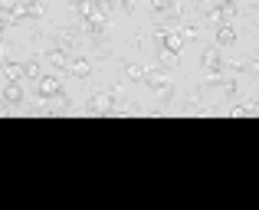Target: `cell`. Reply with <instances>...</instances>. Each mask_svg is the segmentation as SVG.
Returning <instances> with one entry per match:
<instances>
[{
  "label": "cell",
  "mask_w": 259,
  "mask_h": 210,
  "mask_svg": "<svg viewBox=\"0 0 259 210\" xmlns=\"http://www.w3.org/2000/svg\"><path fill=\"white\" fill-rule=\"evenodd\" d=\"M36 96L39 99H59L63 96V82H59L56 76H43L39 86H36Z\"/></svg>",
  "instance_id": "1"
},
{
  "label": "cell",
  "mask_w": 259,
  "mask_h": 210,
  "mask_svg": "<svg viewBox=\"0 0 259 210\" xmlns=\"http://www.w3.org/2000/svg\"><path fill=\"white\" fill-rule=\"evenodd\" d=\"M23 99H26L23 82H20V79H7V86H4V105H17V102H23Z\"/></svg>",
  "instance_id": "2"
},
{
  "label": "cell",
  "mask_w": 259,
  "mask_h": 210,
  "mask_svg": "<svg viewBox=\"0 0 259 210\" xmlns=\"http://www.w3.org/2000/svg\"><path fill=\"white\" fill-rule=\"evenodd\" d=\"M145 86H148V89H154V92H167V89H171V79H167L164 72H148Z\"/></svg>",
  "instance_id": "3"
},
{
  "label": "cell",
  "mask_w": 259,
  "mask_h": 210,
  "mask_svg": "<svg viewBox=\"0 0 259 210\" xmlns=\"http://www.w3.org/2000/svg\"><path fill=\"white\" fill-rule=\"evenodd\" d=\"M236 43V26L233 23H220L217 26V46H233Z\"/></svg>",
  "instance_id": "4"
},
{
  "label": "cell",
  "mask_w": 259,
  "mask_h": 210,
  "mask_svg": "<svg viewBox=\"0 0 259 210\" xmlns=\"http://www.w3.org/2000/svg\"><path fill=\"white\" fill-rule=\"evenodd\" d=\"M125 79H132V82H145V76H148V69L145 66H138V63H125Z\"/></svg>",
  "instance_id": "5"
},
{
  "label": "cell",
  "mask_w": 259,
  "mask_h": 210,
  "mask_svg": "<svg viewBox=\"0 0 259 210\" xmlns=\"http://www.w3.org/2000/svg\"><path fill=\"white\" fill-rule=\"evenodd\" d=\"M69 72L79 76V79H89V76H92V66H89L85 59H69Z\"/></svg>",
  "instance_id": "6"
}]
</instances>
